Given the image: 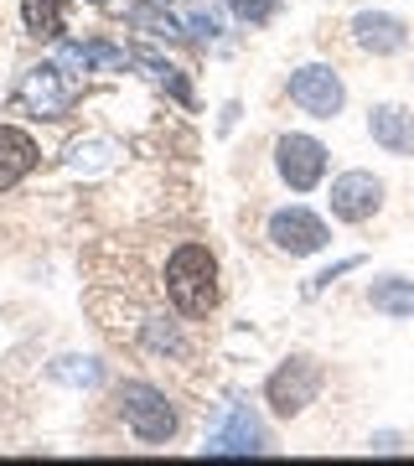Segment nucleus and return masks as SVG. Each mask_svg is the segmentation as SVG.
Segmentation results:
<instances>
[{
  "mask_svg": "<svg viewBox=\"0 0 414 466\" xmlns=\"http://www.w3.org/2000/svg\"><path fill=\"white\" fill-rule=\"evenodd\" d=\"M166 290L182 317H207L217 306V259L202 244H182L166 265Z\"/></svg>",
  "mask_w": 414,
  "mask_h": 466,
  "instance_id": "obj_1",
  "label": "nucleus"
},
{
  "mask_svg": "<svg viewBox=\"0 0 414 466\" xmlns=\"http://www.w3.org/2000/svg\"><path fill=\"white\" fill-rule=\"evenodd\" d=\"M119 410H125V425H130L140 441H171V435H177V410H171L166 394L150 389V383H125V389H119Z\"/></svg>",
  "mask_w": 414,
  "mask_h": 466,
  "instance_id": "obj_2",
  "label": "nucleus"
},
{
  "mask_svg": "<svg viewBox=\"0 0 414 466\" xmlns=\"http://www.w3.org/2000/svg\"><path fill=\"white\" fill-rule=\"evenodd\" d=\"M290 99L306 109V115H316V119H331L337 109H342V78L331 73V67H321V63H311V67H296L290 73Z\"/></svg>",
  "mask_w": 414,
  "mask_h": 466,
  "instance_id": "obj_3",
  "label": "nucleus"
},
{
  "mask_svg": "<svg viewBox=\"0 0 414 466\" xmlns=\"http://www.w3.org/2000/svg\"><path fill=\"white\" fill-rule=\"evenodd\" d=\"M316 389H321V368L306 363V358H296V363H285L280 373L269 379V410L290 420L316 400Z\"/></svg>",
  "mask_w": 414,
  "mask_h": 466,
  "instance_id": "obj_4",
  "label": "nucleus"
},
{
  "mask_svg": "<svg viewBox=\"0 0 414 466\" xmlns=\"http://www.w3.org/2000/svg\"><path fill=\"white\" fill-rule=\"evenodd\" d=\"M321 171H327V146L311 140V135H285L280 140V177L296 192H311L321 182Z\"/></svg>",
  "mask_w": 414,
  "mask_h": 466,
  "instance_id": "obj_5",
  "label": "nucleus"
},
{
  "mask_svg": "<svg viewBox=\"0 0 414 466\" xmlns=\"http://www.w3.org/2000/svg\"><path fill=\"white\" fill-rule=\"evenodd\" d=\"M383 202V187L368 177V171H348V177H337L331 182V213L342 218V223H363V218L379 213Z\"/></svg>",
  "mask_w": 414,
  "mask_h": 466,
  "instance_id": "obj_6",
  "label": "nucleus"
},
{
  "mask_svg": "<svg viewBox=\"0 0 414 466\" xmlns=\"http://www.w3.org/2000/svg\"><path fill=\"white\" fill-rule=\"evenodd\" d=\"M269 238L280 244L285 254H316L327 244V223L306 208H285V213L269 218Z\"/></svg>",
  "mask_w": 414,
  "mask_h": 466,
  "instance_id": "obj_7",
  "label": "nucleus"
},
{
  "mask_svg": "<svg viewBox=\"0 0 414 466\" xmlns=\"http://www.w3.org/2000/svg\"><path fill=\"white\" fill-rule=\"evenodd\" d=\"M67 99H73V88L63 84V73H57V67H32V73H26V84H21V104H26L36 119H63L67 115Z\"/></svg>",
  "mask_w": 414,
  "mask_h": 466,
  "instance_id": "obj_8",
  "label": "nucleus"
},
{
  "mask_svg": "<svg viewBox=\"0 0 414 466\" xmlns=\"http://www.w3.org/2000/svg\"><path fill=\"white\" fill-rule=\"evenodd\" d=\"M368 130L379 140L389 156H414V115L409 109H399V104H379L373 119H368Z\"/></svg>",
  "mask_w": 414,
  "mask_h": 466,
  "instance_id": "obj_9",
  "label": "nucleus"
},
{
  "mask_svg": "<svg viewBox=\"0 0 414 466\" xmlns=\"http://www.w3.org/2000/svg\"><path fill=\"white\" fill-rule=\"evenodd\" d=\"M32 167H36V140L16 125H0V192H11Z\"/></svg>",
  "mask_w": 414,
  "mask_h": 466,
  "instance_id": "obj_10",
  "label": "nucleus"
},
{
  "mask_svg": "<svg viewBox=\"0 0 414 466\" xmlns=\"http://www.w3.org/2000/svg\"><path fill=\"white\" fill-rule=\"evenodd\" d=\"M254 451H265V435H259V420L248 410H233L228 425L207 441V456H254Z\"/></svg>",
  "mask_w": 414,
  "mask_h": 466,
  "instance_id": "obj_11",
  "label": "nucleus"
},
{
  "mask_svg": "<svg viewBox=\"0 0 414 466\" xmlns=\"http://www.w3.org/2000/svg\"><path fill=\"white\" fill-rule=\"evenodd\" d=\"M352 32H358V42H363L368 52H399L404 47V21L383 16V11H363V16L352 21Z\"/></svg>",
  "mask_w": 414,
  "mask_h": 466,
  "instance_id": "obj_12",
  "label": "nucleus"
},
{
  "mask_svg": "<svg viewBox=\"0 0 414 466\" xmlns=\"http://www.w3.org/2000/svg\"><path fill=\"white\" fill-rule=\"evenodd\" d=\"M63 11L67 0H21V16L36 36H63Z\"/></svg>",
  "mask_w": 414,
  "mask_h": 466,
  "instance_id": "obj_13",
  "label": "nucleus"
},
{
  "mask_svg": "<svg viewBox=\"0 0 414 466\" xmlns=\"http://www.w3.org/2000/svg\"><path fill=\"white\" fill-rule=\"evenodd\" d=\"M373 306L383 317H414V280H379L373 285Z\"/></svg>",
  "mask_w": 414,
  "mask_h": 466,
  "instance_id": "obj_14",
  "label": "nucleus"
},
{
  "mask_svg": "<svg viewBox=\"0 0 414 466\" xmlns=\"http://www.w3.org/2000/svg\"><path fill=\"white\" fill-rule=\"evenodd\" d=\"M130 26H140L150 36H166V42L182 36V21L171 16V11H161V5H130Z\"/></svg>",
  "mask_w": 414,
  "mask_h": 466,
  "instance_id": "obj_15",
  "label": "nucleus"
},
{
  "mask_svg": "<svg viewBox=\"0 0 414 466\" xmlns=\"http://www.w3.org/2000/svg\"><path fill=\"white\" fill-rule=\"evenodd\" d=\"M52 373H57L63 383H83V389H94V383H99V363H88V358H63Z\"/></svg>",
  "mask_w": 414,
  "mask_h": 466,
  "instance_id": "obj_16",
  "label": "nucleus"
},
{
  "mask_svg": "<svg viewBox=\"0 0 414 466\" xmlns=\"http://www.w3.org/2000/svg\"><path fill=\"white\" fill-rule=\"evenodd\" d=\"M140 63L150 67V78H156V84H166L171 94H177V99H182V104L192 99V94H187V84H182V73H177L171 63H161V57H140Z\"/></svg>",
  "mask_w": 414,
  "mask_h": 466,
  "instance_id": "obj_17",
  "label": "nucleus"
},
{
  "mask_svg": "<svg viewBox=\"0 0 414 466\" xmlns=\"http://www.w3.org/2000/svg\"><path fill=\"white\" fill-rule=\"evenodd\" d=\"M233 11H238L244 21H254V26H259V21H269V11H275V0H233Z\"/></svg>",
  "mask_w": 414,
  "mask_h": 466,
  "instance_id": "obj_18",
  "label": "nucleus"
},
{
  "mask_svg": "<svg viewBox=\"0 0 414 466\" xmlns=\"http://www.w3.org/2000/svg\"><path fill=\"white\" fill-rule=\"evenodd\" d=\"M192 32H197V36H213L217 21H213V16H197V21H192Z\"/></svg>",
  "mask_w": 414,
  "mask_h": 466,
  "instance_id": "obj_19",
  "label": "nucleus"
},
{
  "mask_svg": "<svg viewBox=\"0 0 414 466\" xmlns=\"http://www.w3.org/2000/svg\"><path fill=\"white\" fill-rule=\"evenodd\" d=\"M94 5H104V0H94Z\"/></svg>",
  "mask_w": 414,
  "mask_h": 466,
  "instance_id": "obj_20",
  "label": "nucleus"
}]
</instances>
